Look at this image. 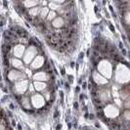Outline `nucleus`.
Masks as SVG:
<instances>
[{
  "mask_svg": "<svg viewBox=\"0 0 130 130\" xmlns=\"http://www.w3.org/2000/svg\"><path fill=\"white\" fill-rule=\"evenodd\" d=\"M55 18H57V13H56L55 11H51V10H50L48 15H47V17H46V21H47L48 23H51Z\"/></svg>",
  "mask_w": 130,
  "mask_h": 130,
  "instance_id": "412c9836",
  "label": "nucleus"
},
{
  "mask_svg": "<svg viewBox=\"0 0 130 130\" xmlns=\"http://www.w3.org/2000/svg\"><path fill=\"white\" fill-rule=\"evenodd\" d=\"M92 77H93V81L97 85L100 86H104V85L108 84V79H106L104 76H102L98 72H93L92 73Z\"/></svg>",
  "mask_w": 130,
  "mask_h": 130,
  "instance_id": "1a4fd4ad",
  "label": "nucleus"
},
{
  "mask_svg": "<svg viewBox=\"0 0 130 130\" xmlns=\"http://www.w3.org/2000/svg\"><path fill=\"white\" fill-rule=\"evenodd\" d=\"M97 71L106 79H111L112 76V72H113L112 65L108 60H102L99 62V64L97 66Z\"/></svg>",
  "mask_w": 130,
  "mask_h": 130,
  "instance_id": "f03ea898",
  "label": "nucleus"
},
{
  "mask_svg": "<svg viewBox=\"0 0 130 130\" xmlns=\"http://www.w3.org/2000/svg\"><path fill=\"white\" fill-rule=\"evenodd\" d=\"M119 97L121 98L122 100H127L129 97V91L128 89H122L119 92Z\"/></svg>",
  "mask_w": 130,
  "mask_h": 130,
  "instance_id": "4be33fe9",
  "label": "nucleus"
},
{
  "mask_svg": "<svg viewBox=\"0 0 130 130\" xmlns=\"http://www.w3.org/2000/svg\"><path fill=\"white\" fill-rule=\"evenodd\" d=\"M10 64H11V66L13 68H15V70H18V71L25 69V64L20 59H17V58L10 59Z\"/></svg>",
  "mask_w": 130,
  "mask_h": 130,
  "instance_id": "4468645a",
  "label": "nucleus"
},
{
  "mask_svg": "<svg viewBox=\"0 0 130 130\" xmlns=\"http://www.w3.org/2000/svg\"><path fill=\"white\" fill-rule=\"evenodd\" d=\"M45 64V58L44 56L42 55H39V56H36L35 58L33 59V61L30 63V66H31V69L32 70H38L40 68H42Z\"/></svg>",
  "mask_w": 130,
  "mask_h": 130,
  "instance_id": "6e6552de",
  "label": "nucleus"
},
{
  "mask_svg": "<svg viewBox=\"0 0 130 130\" xmlns=\"http://www.w3.org/2000/svg\"><path fill=\"white\" fill-rule=\"evenodd\" d=\"M49 8L48 7H41V10H40V14H39V18L40 20H44L46 19L47 15L49 13Z\"/></svg>",
  "mask_w": 130,
  "mask_h": 130,
  "instance_id": "aec40b11",
  "label": "nucleus"
},
{
  "mask_svg": "<svg viewBox=\"0 0 130 130\" xmlns=\"http://www.w3.org/2000/svg\"><path fill=\"white\" fill-rule=\"evenodd\" d=\"M124 19H125V23L126 25H129V12H126V14L123 16Z\"/></svg>",
  "mask_w": 130,
  "mask_h": 130,
  "instance_id": "5701e85b",
  "label": "nucleus"
},
{
  "mask_svg": "<svg viewBox=\"0 0 130 130\" xmlns=\"http://www.w3.org/2000/svg\"><path fill=\"white\" fill-rule=\"evenodd\" d=\"M25 51H26V46L24 44H17L13 49V55L15 56V58L21 59L23 58Z\"/></svg>",
  "mask_w": 130,
  "mask_h": 130,
  "instance_id": "9d476101",
  "label": "nucleus"
},
{
  "mask_svg": "<svg viewBox=\"0 0 130 130\" xmlns=\"http://www.w3.org/2000/svg\"><path fill=\"white\" fill-rule=\"evenodd\" d=\"M30 104H31V106H32L34 109L39 110V109H42L45 106L46 100L41 94L34 93V94H32L31 98H30Z\"/></svg>",
  "mask_w": 130,
  "mask_h": 130,
  "instance_id": "39448f33",
  "label": "nucleus"
},
{
  "mask_svg": "<svg viewBox=\"0 0 130 130\" xmlns=\"http://www.w3.org/2000/svg\"><path fill=\"white\" fill-rule=\"evenodd\" d=\"M33 81H40V82H46L49 79V75L46 72H37L32 75Z\"/></svg>",
  "mask_w": 130,
  "mask_h": 130,
  "instance_id": "9b49d317",
  "label": "nucleus"
},
{
  "mask_svg": "<svg viewBox=\"0 0 130 130\" xmlns=\"http://www.w3.org/2000/svg\"><path fill=\"white\" fill-rule=\"evenodd\" d=\"M40 10H41V6H36V7H33L31 9L28 10V14L30 17L32 18H37L40 14Z\"/></svg>",
  "mask_w": 130,
  "mask_h": 130,
  "instance_id": "a211bd4d",
  "label": "nucleus"
},
{
  "mask_svg": "<svg viewBox=\"0 0 130 130\" xmlns=\"http://www.w3.org/2000/svg\"><path fill=\"white\" fill-rule=\"evenodd\" d=\"M8 78L10 81H21V80H24L26 78V75L21 71L12 69L8 72Z\"/></svg>",
  "mask_w": 130,
  "mask_h": 130,
  "instance_id": "423d86ee",
  "label": "nucleus"
},
{
  "mask_svg": "<svg viewBox=\"0 0 130 130\" xmlns=\"http://www.w3.org/2000/svg\"><path fill=\"white\" fill-rule=\"evenodd\" d=\"M103 111H104L105 117L107 118H110V119L117 118L120 113L119 108L115 104H108L107 106H105Z\"/></svg>",
  "mask_w": 130,
  "mask_h": 130,
  "instance_id": "7ed1b4c3",
  "label": "nucleus"
},
{
  "mask_svg": "<svg viewBox=\"0 0 130 130\" xmlns=\"http://www.w3.org/2000/svg\"><path fill=\"white\" fill-rule=\"evenodd\" d=\"M37 48L34 45H30L29 47H27L25 51V54L23 56V63L26 65H29L33 61V59L37 56Z\"/></svg>",
  "mask_w": 130,
  "mask_h": 130,
  "instance_id": "20e7f679",
  "label": "nucleus"
},
{
  "mask_svg": "<svg viewBox=\"0 0 130 130\" xmlns=\"http://www.w3.org/2000/svg\"><path fill=\"white\" fill-rule=\"evenodd\" d=\"M130 79V72L129 68L122 63L118 64L116 68L115 72V80L117 83L119 84H125L128 83Z\"/></svg>",
  "mask_w": 130,
  "mask_h": 130,
  "instance_id": "f257e3e1",
  "label": "nucleus"
},
{
  "mask_svg": "<svg viewBox=\"0 0 130 130\" xmlns=\"http://www.w3.org/2000/svg\"><path fill=\"white\" fill-rule=\"evenodd\" d=\"M28 85H29L28 80L27 79H24V80H21V81L16 82V84L14 86V89H15V91L17 92L18 94L23 95L28 89Z\"/></svg>",
  "mask_w": 130,
  "mask_h": 130,
  "instance_id": "0eeeda50",
  "label": "nucleus"
},
{
  "mask_svg": "<svg viewBox=\"0 0 130 130\" xmlns=\"http://www.w3.org/2000/svg\"><path fill=\"white\" fill-rule=\"evenodd\" d=\"M65 25H66L65 20H64V18H62V17H57V18H55L51 22V26L53 27H55V28H62V27L65 26Z\"/></svg>",
  "mask_w": 130,
  "mask_h": 130,
  "instance_id": "2eb2a0df",
  "label": "nucleus"
},
{
  "mask_svg": "<svg viewBox=\"0 0 130 130\" xmlns=\"http://www.w3.org/2000/svg\"><path fill=\"white\" fill-rule=\"evenodd\" d=\"M33 88L36 91H45L47 89V84L45 82H40V81H33Z\"/></svg>",
  "mask_w": 130,
  "mask_h": 130,
  "instance_id": "dca6fc26",
  "label": "nucleus"
},
{
  "mask_svg": "<svg viewBox=\"0 0 130 130\" xmlns=\"http://www.w3.org/2000/svg\"><path fill=\"white\" fill-rule=\"evenodd\" d=\"M0 130H6V128H5V125L2 123H0Z\"/></svg>",
  "mask_w": 130,
  "mask_h": 130,
  "instance_id": "b1692460",
  "label": "nucleus"
},
{
  "mask_svg": "<svg viewBox=\"0 0 130 130\" xmlns=\"http://www.w3.org/2000/svg\"><path fill=\"white\" fill-rule=\"evenodd\" d=\"M21 104H22V107L26 110H30L31 108V104H30V100L27 97H23L22 100H21Z\"/></svg>",
  "mask_w": 130,
  "mask_h": 130,
  "instance_id": "6ab92c4d",
  "label": "nucleus"
},
{
  "mask_svg": "<svg viewBox=\"0 0 130 130\" xmlns=\"http://www.w3.org/2000/svg\"><path fill=\"white\" fill-rule=\"evenodd\" d=\"M66 2L64 1H52V2H48V8L49 10L51 9V11H59L63 5H65Z\"/></svg>",
  "mask_w": 130,
  "mask_h": 130,
  "instance_id": "ddd939ff",
  "label": "nucleus"
},
{
  "mask_svg": "<svg viewBox=\"0 0 130 130\" xmlns=\"http://www.w3.org/2000/svg\"><path fill=\"white\" fill-rule=\"evenodd\" d=\"M98 98L99 100H101L102 102H107L111 100V94L110 91L107 89H100L98 92Z\"/></svg>",
  "mask_w": 130,
  "mask_h": 130,
  "instance_id": "f8f14e48",
  "label": "nucleus"
},
{
  "mask_svg": "<svg viewBox=\"0 0 130 130\" xmlns=\"http://www.w3.org/2000/svg\"><path fill=\"white\" fill-rule=\"evenodd\" d=\"M21 5H24V8L26 9H31L33 7L39 6V1H25L21 2Z\"/></svg>",
  "mask_w": 130,
  "mask_h": 130,
  "instance_id": "f3484780",
  "label": "nucleus"
}]
</instances>
